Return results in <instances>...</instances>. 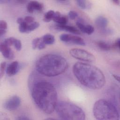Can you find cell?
Listing matches in <instances>:
<instances>
[{
  "label": "cell",
  "instance_id": "6da1fadb",
  "mask_svg": "<svg viewBox=\"0 0 120 120\" xmlns=\"http://www.w3.org/2000/svg\"><path fill=\"white\" fill-rule=\"evenodd\" d=\"M31 96L37 106L47 114L52 113L58 102L57 90L52 84L47 81H39L33 85Z\"/></svg>",
  "mask_w": 120,
  "mask_h": 120
},
{
  "label": "cell",
  "instance_id": "7a4b0ae2",
  "mask_svg": "<svg viewBox=\"0 0 120 120\" xmlns=\"http://www.w3.org/2000/svg\"><path fill=\"white\" fill-rule=\"evenodd\" d=\"M73 72L80 83L89 89L99 90L105 83L102 71L91 64L77 62L73 67Z\"/></svg>",
  "mask_w": 120,
  "mask_h": 120
},
{
  "label": "cell",
  "instance_id": "3957f363",
  "mask_svg": "<svg viewBox=\"0 0 120 120\" xmlns=\"http://www.w3.org/2000/svg\"><path fill=\"white\" fill-rule=\"evenodd\" d=\"M68 67L66 59L62 56L47 54L39 58L36 63L38 73L48 77L59 75L64 73Z\"/></svg>",
  "mask_w": 120,
  "mask_h": 120
},
{
  "label": "cell",
  "instance_id": "277c9868",
  "mask_svg": "<svg viewBox=\"0 0 120 120\" xmlns=\"http://www.w3.org/2000/svg\"><path fill=\"white\" fill-rule=\"evenodd\" d=\"M60 119L66 120H84L85 114L78 105L65 101L57 102L55 110Z\"/></svg>",
  "mask_w": 120,
  "mask_h": 120
},
{
  "label": "cell",
  "instance_id": "5b68a950",
  "mask_svg": "<svg viewBox=\"0 0 120 120\" xmlns=\"http://www.w3.org/2000/svg\"><path fill=\"white\" fill-rule=\"evenodd\" d=\"M94 117L99 120H118L119 111L112 103L104 99L96 101L93 107Z\"/></svg>",
  "mask_w": 120,
  "mask_h": 120
},
{
  "label": "cell",
  "instance_id": "8992f818",
  "mask_svg": "<svg viewBox=\"0 0 120 120\" xmlns=\"http://www.w3.org/2000/svg\"><path fill=\"white\" fill-rule=\"evenodd\" d=\"M70 55L77 60L88 62H94L95 60V56L89 52L79 48H73L69 51Z\"/></svg>",
  "mask_w": 120,
  "mask_h": 120
},
{
  "label": "cell",
  "instance_id": "52a82bcc",
  "mask_svg": "<svg viewBox=\"0 0 120 120\" xmlns=\"http://www.w3.org/2000/svg\"><path fill=\"white\" fill-rule=\"evenodd\" d=\"M60 39L62 42L68 44H73L81 45H85V43L83 39L76 35L62 34L60 36Z\"/></svg>",
  "mask_w": 120,
  "mask_h": 120
},
{
  "label": "cell",
  "instance_id": "ba28073f",
  "mask_svg": "<svg viewBox=\"0 0 120 120\" xmlns=\"http://www.w3.org/2000/svg\"><path fill=\"white\" fill-rule=\"evenodd\" d=\"M21 102L20 98L16 95H14L10 97L5 102L4 106L5 108L8 111H14L19 107Z\"/></svg>",
  "mask_w": 120,
  "mask_h": 120
},
{
  "label": "cell",
  "instance_id": "9c48e42d",
  "mask_svg": "<svg viewBox=\"0 0 120 120\" xmlns=\"http://www.w3.org/2000/svg\"><path fill=\"white\" fill-rule=\"evenodd\" d=\"M44 9V5L42 3L36 0H32L29 2L27 6V11L30 13H33L35 11L41 12Z\"/></svg>",
  "mask_w": 120,
  "mask_h": 120
},
{
  "label": "cell",
  "instance_id": "30bf717a",
  "mask_svg": "<svg viewBox=\"0 0 120 120\" xmlns=\"http://www.w3.org/2000/svg\"><path fill=\"white\" fill-rule=\"evenodd\" d=\"M0 51L2 55L6 59L12 60L14 57V54L10 46L7 45L3 42L0 43Z\"/></svg>",
  "mask_w": 120,
  "mask_h": 120
},
{
  "label": "cell",
  "instance_id": "8fae6325",
  "mask_svg": "<svg viewBox=\"0 0 120 120\" xmlns=\"http://www.w3.org/2000/svg\"><path fill=\"white\" fill-rule=\"evenodd\" d=\"M20 68L19 63L17 61H14L9 64L6 68V74L9 76H12L19 71Z\"/></svg>",
  "mask_w": 120,
  "mask_h": 120
},
{
  "label": "cell",
  "instance_id": "7c38bea8",
  "mask_svg": "<svg viewBox=\"0 0 120 120\" xmlns=\"http://www.w3.org/2000/svg\"><path fill=\"white\" fill-rule=\"evenodd\" d=\"M76 24L81 31L88 35L91 34L94 31V28L93 26L90 24H85L81 20L77 21Z\"/></svg>",
  "mask_w": 120,
  "mask_h": 120
},
{
  "label": "cell",
  "instance_id": "4fadbf2b",
  "mask_svg": "<svg viewBox=\"0 0 120 120\" xmlns=\"http://www.w3.org/2000/svg\"><path fill=\"white\" fill-rule=\"evenodd\" d=\"M95 24L97 28L101 32L107 28L108 20L105 17L103 16H99L96 19Z\"/></svg>",
  "mask_w": 120,
  "mask_h": 120
},
{
  "label": "cell",
  "instance_id": "5bb4252c",
  "mask_svg": "<svg viewBox=\"0 0 120 120\" xmlns=\"http://www.w3.org/2000/svg\"><path fill=\"white\" fill-rule=\"evenodd\" d=\"M53 21L58 25H65L68 22V18L66 16L62 15L59 11H56V15Z\"/></svg>",
  "mask_w": 120,
  "mask_h": 120
},
{
  "label": "cell",
  "instance_id": "9a60e30c",
  "mask_svg": "<svg viewBox=\"0 0 120 120\" xmlns=\"http://www.w3.org/2000/svg\"><path fill=\"white\" fill-rule=\"evenodd\" d=\"M56 28L59 30H64L67 31L69 32L72 33L78 34L80 33V32L79 30H78L76 28L70 25H56Z\"/></svg>",
  "mask_w": 120,
  "mask_h": 120
},
{
  "label": "cell",
  "instance_id": "2e32d148",
  "mask_svg": "<svg viewBox=\"0 0 120 120\" xmlns=\"http://www.w3.org/2000/svg\"><path fill=\"white\" fill-rule=\"evenodd\" d=\"M97 45L98 47L104 51H109L114 48L113 45H111L107 42L103 41H99L97 42Z\"/></svg>",
  "mask_w": 120,
  "mask_h": 120
},
{
  "label": "cell",
  "instance_id": "e0dca14e",
  "mask_svg": "<svg viewBox=\"0 0 120 120\" xmlns=\"http://www.w3.org/2000/svg\"><path fill=\"white\" fill-rule=\"evenodd\" d=\"M42 41L45 45H52L55 42L54 36L51 34H46L42 37Z\"/></svg>",
  "mask_w": 120,
  "mask_h": 120
},
{
  "label": "cell",
  "instance_id": "ac0fdd59",
  "mask_svg": "<svg viewBox=\"0 0 120 120\" xmlns=\"http://www.w3.org/2000/svg\"><path fill=\"white\" fill-rule=\"evenodd\" d=\"M56 14V11L50 10L48 11L44 15L43 20L45 22H49L52 20H53Z\"/></svg>",
  "mask_w": 120,
  "mask_h": 120
},
{
  "label": "cell",
  "instance_id": "d6986e66",
  "mask_svg": "<svg viewBox=\"0 0 120 120\" xmlns=\"http://www.w3.org/2000/svg\"><path fill=\"white\" fill-rule=\"evenodd\" d=\"M77 5L82 9H89L91 7V3L83 0H77L76 1Z\"/></svg>",
  "mask_w": 120,
  "mask_h": 120
},
{
  "label": "cell",
  "instance_id": "ffe728a7",
  "mask_svg": "<svg viewBox=\"0 0 120 120\" xmlns=\"http://www.w3.org/2000/svg\"><path fill=\"white\" fill-rule=\"evenodd\" d=\"M8 24L7 22L4 20L0 21V37H1L7 32Z\"/></svg>",
  "mask_w": 120,
  "mask_h": 120
},
{
  "label": "cell",
  "instance_id": "44dd1931",
  "mask_svg": "<svg viewBox=\"0 0 120 120\" xmlns=\"http://www.w3.org/2000/svg\"><path fill=\"white\" fill-rule=\"evenodd\" d=\"M42 40V37L34 38L32 41V47L33 49H38V47Z\"/></svg>",
  "mask_w": 120,
  "mask_h": 120
},
{
  "label": "cell",
  "instance_id": "7402d4cb",
  "mask_svg": "<svg viewBox=\"0 0 120 120\" xmlns=\"http://www.w3.org/2000/svg\"><path fill=\"white\" fill-rule=\"evenodd\" d=\"M13 45H14L15 48L16 50L18 51H19L22 49V43L20 40L17 39L15 38Z\"/></svg>",
  "mask_w": 120,
  "mask_h": 120
},
{
  "label": "cell",
  "instance_id": "603a6c76",
  "mask_svg": "<svg viewBox=\"0 0 120 120\" xmlns=\"http://www.w3.org/2000/svg\"><path fill=\"white\" fill-rule=\"evenodd\" d=\"M5 70H6V63L5 62H2L0 64V78H1L4 75Z\"/></svg>",
  "mask_w": 120,
  "mask_h": 120
},
{
  "label": "cell",
  "instance_id": "cb8c5ba5",
  "mask_svg": "<svg viewBox=\"0 0 120 120\" xmlns=\"http://www.w3.org/2000/svg\"><path fill=\"white\" fill-rule=\"evenodd\" d=\"M78 13L75 11L71 10V11H70L68 13L69 17L72 20L75 19L76 18H77L78 17Z\"/></svg>",
  "mask_w": 120,
  "mask_h": 120
},
{
  "label": "cell",
  "instance_id": "d4e9b609",
  "mask_svg": "<svg viewBox=\"0 0 120 120\" xmlns=\"http://www.w3.org/2000/svg\"><path fill=\"white\" fill-rule=\"evenodd\" d=\"M23 19L24 21L28 24L32 23L35 22L34 18L31 16H26L23 18Z\"/></svg>",
  "mask_w": 120,
  "mask_h": 120
},
{
  "label": "cell",
  "instance_id": "484cf974",
  "mask_svg": "<svg viewBox=\"0 0 120 120\" xmlns=\"http://www.w3.org/2000/svg\"><path fill=\"white\" fill-rule=\"evenodd\" d=\"M114 48H120V38H118L117 40H116L115 42L113 44Z\"/></svg>",
  "mask_w": 120,
  "mask_h": 120
},
{
  "label": "cell",
  "instance_id": "4316f807",
  "mask_svg": "<svg viewBox=\"0 0 120 120\" xmlns=\"http://www.w3.org/2000/svg\"><path fill=\"white\" fill-rule=\"evenodd\" d=\"M45 44L43 42V41H42V40L41 41V42L40 43L38 47V49H39V50H41V49H43L45 48Z\"/></svg>",
  "mask_w": 120,
  "mask_h": 120
},
{
  "label": "cell",
  "instance_id": "83f0119b",
  "mask_svg": "<svg viewBox=\"0 0 120 120\" xmlns=\"http://www.w3.org/2000/svg\"><path fill=\"white\" fill-rule=\"evenodd\" d=\"M17 120H30V118L27 117L25 116H19L17 118Z\"/></svg>",
  "mask_w": 120,
  "mask_h": 120
},
{
  "label": "cell",
  "instance_id": "f1b7e54d",
  "mask_svg": "<svg viewBox=\"0 0 120 120\" xmlns=\"http://www.w3.org/2000/svg\"><path fill=\"white\" fill-rule=\"evenodd\" d=\"M112 75L116 80H117L118 81H119V76H118L116 75H114V74H112Z\"/></svg>",
  "mask_w": 120,
  "mask_h": 120
},
{
  "label": "cell",
  "instance_id": "f546056e",
  "mask_svg": "<svg viewBox=\"0 0 120 120\" xmlns=\"http://www.w3.org/2000/svg\"><path fill=\"white\" fill-rule=\"evenodd\" d=\"M57 2H59L60 3H62L63 4H67L68 3V2H69L68 1H66V0H59V1H57Z\"/></svg>",
  "mask_w": 120,
  "mask_h": 120
},
{
  "label": "cell",
  "instance_id": "4dcf8cb0",
  "mask_svg": "<svg viewBox=\"0 0 120 120\" xmlns=\"http://www.w3.org/2000/svg\"><path fill=\"white\" fill-rule=\"evenodd\" d=\"M112 1L115 4H116L117 5H119V4H120V0H113Z\"/></svg>",
  "mask_w": 120,
  "mask_h": 120
}]
</instances>
